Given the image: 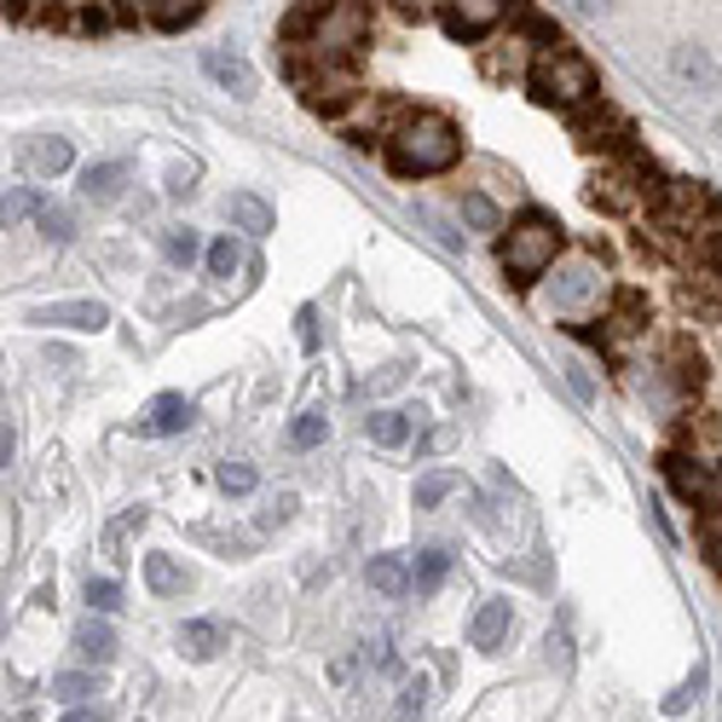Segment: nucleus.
Returning <instances> with one entry per match:
<instances>
[{
    "instance_id": "79ce46f5",
    "label": "nucleus",
    "mask_w": 722,
    "mask_h": 722,
    "mask_svg": "<svg viewBox=\"0 0 722 722\" xmlns=\"http://www.w3.org/2000/svg\"><path fill=\"white\" fill-rule=\"evenodd\" d=\"M64 722H105V711H98V705H75Z\"/></svg>"
},
{
    "instance_id": "c85d7f7f",
    "label": "nucleus",
    "mask_w": 722,
    "mask_h": 722,
    "mask_svg": "<svg viewBox=\"0 0 722 722\" xmlns=\"http://www.w3.org/2000/svg\"><path fill=\"white\" fill-rule=\"evenodd\" d=\"M163 254H168L174 266H191V261H197V231H191V226L163 231Z\"/></svg>"
},
{
    "instance_id": "1a4fd4ad",
    "label": "nucleus",
    "mask_w": 722,
    "mask_h": 722,
    "mask_svg": "<svg viewBox=\"0 0 722 722\" xmlns=\"http://www.w3.org/2000/svg\"><path fill=\"white\" fill-rule=\"evenodd\" d=\"M509 625H514V607L503 601V596H492V601H480V613H474V625H469V648H480V653H498L503 641H509Z\"/></svg>"
},
{
    "instance_id": "a19ab883",
    "label": "nucleus",
    "mask_w": 722,
    "mask_h": 722,
    "mask_svg": "<svg viewBox=\"0 0 722 722\" xmlns=\"http://www.w3.org/2000/svg\"><path fill=\"white\" fill-rule=\"evenodd\" d=\"M566 7H573L578 18H601V12H613L618 0H566Z\"/></svg>"
},
{
    "instance_id": "a211bd4d",
    "label": "nucleus",
    "mask_w": 722,
    "mask_h": 722,
    "mask_svg": "<svg viewBox=\"0 0 722 722\" xmlns=\"http://www.w3.org/2000/svg\"><path fill=\"white\" fill-rule=\"evenodd\" d=\"M446 573H451V550H422L417 555V566H410V589H417V596H433V589L446 584Z\"/></svg>"
},
{
    "instance_id": "ea45409f",
    "label": "nucleus",
    "mask_w": 722,
    "mask_h": 722,
    "mask_svg": "<svg viewBox=\"0 0 722 722\" xmlns=\"http://www.w3.org/2000/svg\"><path fill=\"white\" fill-rule=\"evenodd\" d=\"M394 7H399L405 18H428V12H440L446 0H394Z\"/></svg>"
},
{
    "instance_id": "dca6fc26",
    "label": "nucleus",
    "mask_w": 722,
    "mask_h": 722,
    "mask_svg": "<svg viewBox=\"0 0 722 722\" xmlns=\"http://www.w3.org/2000/svg\"><path fill=\"white\" fill-rule=\"evenodd\" d=\"M75 653L93 659V665H111L116 659V630L105 625V618H82V625H75Z\"/></svg>"
},
{
    "instance_id": "2f4dec72",
    "label": "nucleus",
    "mask_w": 722,
    "mask_h": 722,
    "mask_svg": "<svg viewBox=\"0 0 722 722\" xmlns=\"http://www.w3.org/2000/svg\"><path fill=\"white\" fill-rule=\"evenodd\" d=\"M422 711H428V677L405 682V693H399V722H422Z\"/></svg>"
},
{
    "instance_id": "c03bdc74",
    "label": "nucleus",
    "mask_w": 722,
    "mask_h": 722,
    "mask_svg": "<svg viewBox=\"0 0 722 722\" xmlns=\"http://www.w3.org/2000/svg\"><path fill=\"white\" fill-rule=\"evenodd\" d=\"M7 462H12V428L0 422V469H7Z\"/></svg>"
},
{
    "instance_id": "0eeeda50",
    "label": "nucleus",
    "mask_w": 722,
    "mask_h": 722,
    "mask_svg": "<svg viewBox=\"0 0 722 722\" xmlns=\"http://www.w3.org/2000/svg\"><path fill=\"white\" fill-rule=\"evenodd\" d=\"M191 417H197V405L186 394H157L145 405V417H139V433H145V440H168V433H186Z\"/></svg>"
},
{
    "instance_id": "f8f14e48",
    "label": "nucleus",
    "mask_w": 722,
    "mask_h": 722,
    "mask_svg": "<svg viewBox=\"0 0 722 722\" xmlns=\"http://www.w3.org/2000/svg\"><path fill=\"white\" fill-rule=\"evenodd\" d=\"M670 75H677V82H688V87H700V93L716 87V64H711L705 46H693V41L670 46Z\"/></svg>"
},
{
    "instance_id": "72a5a7b5",
    "label": "nucleus",
    "mask_w": 722,
    "mask_h": 722,
    "mask_svg": "<svg viewBox=\"0 0 722 722\" xmlns=\"http://www.w3.org/2000/svg\"><path fill=\"white\" fill-rule=\"evenodd\" d=\"M191 191H197V168H186V163L168 168V197H174V202H186Z\"/></svg>"
},
{
    "instance_id": "9d476101",
    "label": "nucleus",
    "mask_w": 722,
    "mask_h": 722,
    "mask_svg": "<svg viewBox=\"0 0 722 722\" xmlns=\"http://www.w3.org/2000/svg\"><path fill=\"white\" fill-rule=\"evenodd\" d=\"M596 295H601V272L589 261H573L555 278V313H578V306H589Z\"/></svg>"
},
{
    "instance_id": "473e14b6",
    "label": "nucleus",
    "mask_w": 722,
    "mask_h": 722,
    "mask_svg": "<svg viewBox=\"0 0 722 722\" xmlns=\"http://www.w3.org/2000/svg\"><path fill=\"white\" fill-rule=\"evenodd\" d=\"M238 266H243V249L231 243V238L209 243V272H214V278H231V272H238Z\"/></svg>"
},
{
    "instance_id": "ddd939ff",
    "label": "nucleus",
    "mask_w": 722,
    "mask_h": 722,
    "mask_svg": "<svg viewBox=\"0 0 722 722\" xmlns=\"http://www.w3.org/2000/svg\"><path fill=\"white\" fill-rule=\"evenodd\" d=\"M202 70H209V82L226 87L231 98H254V70L238 53H202Z\"/></svg>"
},
{
    "instance_id": "39448f33",
    "label": "nucleus",
    "mask_w": 722,
    "mask_h": 722,
    "mask_svg": "<svg viewBox=\"0 0 722 722\" xmlns=\"http://www.w3.org/2000/svg\"><path fill=\"white\" fill-rule=\"evenodd\" d=\"M509 18V0H446V30L457 41H480Z\"/></svg>"
},
{
    "instance_id": "393cba45",
    "label": "nucleus",
    "mask_w": 722,
    "mask_h": 722,
    "mask_svg": "<svg viewBox=\"0 0 722 722\" xmlns=\"http://www.w3.org/2000/svg\"><path fill=\"white\" fill-rule=\"evenodd\" d=\"M457 485H462V480H457L451 469H428V474L417 480V509H440V503L457 492Z\"/></svg>"
},
{
    "instance_id": "20e7f679",
    "label": "nucleus",
    "mask_w": 722,
    "mask_h": 722,
    "mask_svg": "<svg viewBox=\"0 0 722 722\" xmlns=\"http://www.w3.org/2000/svg\"><path fill=\"white\" fill-rule=\"evenodd\" d=\"M665 480H670V492L688 498L693 509H722V457H682V451H670L665 457Z\"/></svg>"
},
{
    "instance_id": "5701e85b",
    "label": "nucleus",
    "mask_w": 722,
    "mask_h": 722,
    "mask_svg": "<svg viewBox=\"0 0 722 722\" xmlns=\"http://www.w3.org/2000/svg\"><path fill=\"white\" fill-rule=\"evenodd\" d=\"M70 163H75L70 139H41V145L30 150V168H35V174H46V179H53V174H64Z\"/></svg>"
},
{
    "instance_id": "412c9836",
    "label": "nucleus",
    "mask_w": 722,
    "mask_h": 722,
    "mask_svg": "<svg viewBox=\"0 0 722 722\" xmlns=\"http://www.w3.org/2000/svg\"><path fill=\"white\" fill-rule=\"evenodd\" d=\"M370 589H376V596H405V589H410L405 555H376L370 561Z\"/></svg>"
},
{
    "instance_id": "7ed1b4c3",
    "label": "nucleus",
    "mask_w": 722,
    "mask_h": 722,
    "mask_svg": "<svg viewBox=\"0 0 722 722\" xmlns=\"http://www.w3.org/2000/svg\"><path fill=\"white\" fill-rule=\"evenodd\" d=\"M561 249H566V238H561V226L550 220V214H521L509 226V238H503V272H509V283H537L555 261H561Z\"/></svg>"
},
{
    "instance_id": "6e6552de",
    "label": "nucleus",
    "mask_w": 722,
    "mask_h": 722,
    "mask_svg": "<svg viewBox=\"0 0 722 722\" xmlns=\"http://www.w3.org/2000/svg\"><path fill=\"white\" fill-rule=\"evenodd\" d=\"M30 324H59V329H105V324H111V306H105V301H53V306H35Z\"/></svg>"
},
{
    "instance_id": "423d86ee",
    "label": "nucleus",
    "mask_w": 722,
    "mask_h": 722,
    "mask_svg": "<svg viewBox=\"0 0 722 722\" xmlns=\"http://www.w3.org/2000/svg\"><path fill=\"white\" fill-rule=\"evenodd\" d=\"M573 127H578V139L584 145H613V150H630V122L607 111L601 98H589L584 111H573Z\"/></svg>"
},
{
    "instance_id": "a878e982",
    "label": "nucleus",
    "mask_w": 722,
    "mask_h": 722,
    "mask_svg": "<svg viewBox=\"0 0 722 722\" xmlns=\"http://www.w3.org/2000/svg\"><path fill=\"white\" fill-rule=\"evenodd\" d=\"M220 492L226 498H249L254 492V485H261V474H254V462H238V457H231V462H220Z\"/></svg>"
},
{
    "instance_id": "aec40b11",
    "label": "nucleus",
    "mask_w": 722,
    "mask_h": 722,
    "mask_svg": "<svg viewBox=\"0 0 722 722\" xmlns=\"http://www.w3.org/2000/svg\"><path fill=\"white\" fill-rule=\"evenodd\" d=\"M145 584L157 589V596H179V589L191 584V573L174 555H145Z\"/></svg>"
},
{
    "instance_id": "e433bc0d",
    "label": "nucleus",
    "mask_w": 722,
    "mask_h": 722,
    "mask_svg": "<svg viewBox=\"0 0 722 722\" xmlns=\"http://www.w3.org/2000/svg\"><path fill=\"white\" fill-rule=\"evenodd\" d=\"M705 555L722 566V509H711V514H705Z\"/></svg>"
},
{
    "instance_id": "bb28decb",
    "label": "nucleus",
    "mask_w": 722,
    "mask_h": 722,
    "mask_svg": "<svg viewBox=\"0 0 722 722\" xmlns=\"http://www.w3.org/2000/svg\"><path fill=\"white\" fill-rule=\"evenodd\" d=\"M98 693V682L87 677V670H64V677H53V700H64V705H82V700H93Z\"/></svg>"
},
{
    "instance_id": "cd10ccee",
    "label": "nucleus",
    "mask_w": 722,
    "mask_h": 722,
    "mask_svg": "<svg viewBox=\"0 0 722 722\" xmlns=\"http://www.w3.org/2000/svg\"><path fill=\"white\" fill-rule=\"evenodd\" d=\"M462 220H469L474 231H498L503 226V214H498V202L485 197V191H469L462 197Z\"/></svg>"
},
{
    "instance_id": "f704fd0d",
    "label": "nucleus",
    "mask_w": 722,
    "mask_h": 722,
    "mask_svg": "<svg viewBox=\"0 0 722 722\" xmlns=\"http://www.w3.org/2000/svg\"><path fill=\"white\" fill-rule=\"evenodd\" d=\"M290 521H295V492H278L272 509L261 514V526H290Z\"/></svg>"
},
{
    "instance_id": "37998d69",
    "label": "nucleus",
    "mask_w": 722,
    "mask_h": 722,
    "mask_svg": "<svg viewBox=\"0 0 722 722\" xmlns=\"http://www.w3.org/2000/svg\"><path fill=\"white\" fill-rule=\"evenodd\" d=\"M451 440H457V433H451V428H440V433H428V440H422V451H446Z\"/></svg>"
},
{
    "instance_id": "4468645a",
    "label": "nucleus",
    "mask_w": 722,
    "mask_h": 722,
    "mask_svg": "<svg viewBox=\"0 0 722 722\" xmlns=\"http://www.w3.org/2000/svg\"><path fill=\"white\" fill-rule=\"evenodd\" d=\"M127 186V163H87L82 168V197L87 202H116Z\"/></svg>"
},
{
    "instance_id": "c756f323",
    "label": "nucleus",
    "mask_w": 722,
    "mask_h": 722,
    "mask_svg": "<svg viewBox=\"0 0 722 722\" xmlns=\"http://www.w3.org/2000/svg\"><path fill=\"white\" fill-rule=\"evenodd\" d=\"M41 231H46V243H70L75 238V220H70V209H59V202H41Z\"/></svg>"
},
{
    "instance_id": "9b49d317",
    "label": "nucleus",
    "mask_w": 722,
    "mask_h": 722,
    "mask_svg": "<svg viewBox=\"0 0 722 722\" xmlns=\"http://www.w3.org/2000/svg\"><path fill=\"white\" fill-rule=\"evenodd\" d=\"M226 220L238 226V231H249V238H266V231L278 226L272 202L254 197V191H231V197H226Z\"/></svg>"
},
{
    "instance_id": "b1692460",
    "label": "nucleus",
    "mask_w": 722,
    "mask_h": 722,
    "mask_svg": "<svg viewBox=\"0 0 722 722\" xmlns=\"http://www.w3.org/2000/svg\"><path fill=\"white\" fill-rule=\"evenodd\" d=\"M30 214H41V197H35L30 186H18V191H7V197H0V231L23 226Z\"/></svg>"
},
{
    "instance_id": "4c0bfd02",
    "label": "nucleus",
    "mask_w": 722,
    "mask_h": 722,
    "mask_svg": "<svg viewBox=\"0 0 722 722\" xmlns=\"http://www.w3.org/2000/svg\"><path fill=\"white\" fill-rule=\"evenodd\" d=\"M59 7V0H7V12L23 23V18H41V12H53Z\"/></svg>"
},
{
    "instance_id": "f03ea898",
    "label": "nucleus",
    "mask_w": 722,
    "mask_h": 722,
    "mask_svg": "<svg viewBox=\"0 0 722 722\" xmlns=\"http://www.w3.org/2000/svg\"><path fill=\"white\" fill-rule=\"evenodd\" d=\"M526 87L537 93V105H555V111H584L589 98H601L596 87V70H589L584 53H573L566 41H550V46H537L532 64H526Z\"/></svg>"
},
{
    "instance_id": "c9c22d12",
    "label": "nucleus",
    "mask_w": 722,
    "mask_h": 722,
    "mask_svg": "<svg viewBox=\"0 0 722 722\" xmlns=\"http://www.w3.org/2000/svg\"><path fill=\"white\" fill-rule=\"evenodd\" d=\"M700 688H705V670H693V682L670 693V700H665V711H670V716H682V711H688V700H693V693H700Z\"/></svg>"
},
{
    "instance_id": "a18cd8bd",
    "label": "nucleus",
    "mask_w": 722,
    "mask_h": 722,
    "mask_svg": "<svg viewBox=\"0 0 722 722\" xmlns=\"http://www.w3.org/2000/svg\"><path fill=\"white\" fill-rule=\"evenodd\" d=\"M0 630H7V613H0Z\"/></svg>"
},
{
    "instance_id": "2eb2a0df",
    "label": "nucleus",
    "mask_w": 722,
    "mask_h": 722,
    "mask_svg": "<svg viewBox=\"0 0 722 722\" xmlns=\"http://www.w3.org/2000/svg\"><path fill=\"white\" fill-rule=\"evenodd\" d=\"M226 648V630L214 625V618H191V625H179V653H186V659H214Z\"/></svg>"
},
{
    "instance_id": "f257e3e1",
    "label": "nucleus",
    "mask_w": 722,
    "mask_h": 722,
    "mask_svg": "<svg viewBox=\"0 0 722 722\" xmlns=\"http://www.w3.org/2000/svg\"><path fill=\"white\" fill-rule=\"evenodd\" d=\"M388 168L405 179H428V174H446L462 157V134L446 116H405L388 139Z\"/></svg>"
},
{
    "instance_id": "4be33fe9",
    "label": "nucleus",
    "mask_w": 722,
    "mask_h": 722,
    "mask_svg": "<svg viewBox=\"0 0 722 722\" xmlns=\"http://www.w3.org/2000/svg\"><path fill=\"white\" fill-rule=\"evenodd\" d=\"M324 440H329V417H324V410H301V417L290 422V446L295 451H313Z\"/></svg>"
},
{
    "instance_id": "7c9ffc66",
    "label": "nucleus",
    "mask_w": 722,
    "mask_h": 722,
    "mask_svg": "<svg viewBox=\"0 0 722 722\" xmlns=\"http://www.w3.org/2000/svg\"><path fill=\"white\" fill-rule=\"evenodd\" d=\"M87 607L93 613H116L122 607V584L116 578H87Z\"/></svg>"
},
{
    "instance_id": "6ab92c4d",
    "label": "nucleus",
    "mask_w": 722,
    "mask_h": 722,
    "mask_svg": "<svg viewBox=\"0 0 722 722\" xmlns=\"http://www.w3.org/2000/svg\"><path fill=\"white\" fill-rule=\"evenodd\" d=\"M365 433L381 451H399L410 440V410H376V417H365Z\"/></svg>"
},
{
    "instance_id": "f3484780",
    "label": "nucleus",
    "mask_w": 722,
    "mask_h": 722,
    "mask_svg": "<svg viewBox=\"0 0 722 722\" xmlns=\"http://www.w3.org/2000/svg\"><path fill=\"white\" fill-rule=\"evenodd\" d=\"M145 23H157V30H186V23H197L202 0H139Z\"/></svg>"
},
{
    "instance_id": "58836bf2",
    "label": "nucleus",
    "mask_w": 722,
    "mask_h": 722,
    "mask_svg": "<svg viewBox=\"0 0 722 722\" xmlns=\"http://www.w3.org/2000/svg\"><path fill=\"white\" fill-rule=\"evenodd\" d=\"M295 324H301V347L313 353V347H318V313H313V306H301V318H295Z\"/></svg>"
}]
</instances>
